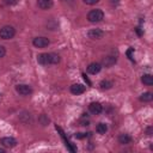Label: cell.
I'll return each mask as SVG.
<instances>
[{"mask_svg":"<svg viewBox=\"0 0 153 153\" xmlns=\"http://www.w3.org/2000/svg\"><path fill=\"white\" fill-rule=\"evenodd\" d=\"M141 81H142L145 85L151 86V85H153V76H152L151 74H143V75L141 76Z\"/></svg>","mask_w":153,"mask_h":153,"instance_id":"cell-15","label":"cell"},{"mask_svg":"<svg viewBox=\"0 0 153 153\" xmlns=\"http://www.w3.org/2000/svg\"><path fill=\"white\" fill-rule=\"evenodd\" d=\"M74 136H75L76 139H84V137H85V136H87V135H86L85 133H76Z\"/></svg>","mask_w":153,"mask_h":153,"instance_id":"cell-22","label":"cell"},{"mask_svg":"<svg viewBox=\"0 0 153 153\" xmlns=\"http://www.w3.org/2000/svg\"><path fill=\"white\" fill-rule=\"evenodd\" d=\"M37 62L42 66H48L49 65V54L48 53H43V54H39L37 56Z\"/></svg>","mask_w":153,"mask_h":153,"instance_id":"cell-12","label":"cell"},{"mask_svg":"<svg viewBox=\"0 0 153 153\" xmlns=\"http://www.w3.org/2000/svg\"><path fill=\"white\" fill-rule=\"evenodd\" d=\"M100 69H102V65L99 62H91L87 66V72L90 74H97L100 72Z\"/></svg>","mask_w":153,"mask_h":153,"instance_id":"cell-8","label":"cell"},{"mask_svg":"<svg viewBox=\"0 0 153 153\" xmlns=\"http://www.w3.org/2000/svg\"><path fill=\"white\" fill-rule=\"evenodd\" d=\"M133 51H134V48H129V49L127 50V55H128V57H129L130 60H133V57H131V54H133Z\"/></svg>","mask_w":153,"mask_h":153,"instance_id":"cell-23","label":"cell"},{"mask_svg":"<svg viewBox=\"0 0 153 153\" xmlns=\"http://www.w3.org/2000/svg\"><path fill=\"white\" fill-rule=\"evenodd\" d=\"M135 30H136V32H137V35H141V33H142V32H141V30H140V27H136Z\"/></svg>","mask_w":153,"mask_h":153,"instance_id":"cell-25","label":"cell"},{"mask_svg":"<svg viewBox=\"0 0 153 153\" xmlns=\"http://www.w3.org/2000/svg\"><path fill=\"white\" fill-rule=\"evenodd\" d=\"M54 5L53 0H37V6L41 10H49Z\"/></svg>","mask_w":153,"mask_h":153,"instance_id":"cell-10","label":"cell"},{"mask_svg":"<svg viewBox=\"0 0 153 153\" xmlns=\"http://www.w3.org/2000/svg\"><path fill=\"white\" fill-rule=\"evenodd\" d=\"M61 57L56 53H49V65H57L60 62Z\"/></svg>","mask_w":153,"mask_h":153,"instance_id":"cell-13","label":"cell"},{"mask_svg":"<svg viewBox=\"0 0 153 153\" xmlns=\"http://www.w3.org/2000/svg\"><path fill=\"white\" fill-rule=\"evenodd\" d=\"M16 35V30L13 26L11 25H5L0 29V37L2 39H10V38H13Z\"/></svg>","mask_w":153,"mask_h":153,"instance_id":"cell-2","label":"cell"},{"mask_svg":"<svg viewBox=\"0 0 153 153\" xmlns=\"http://www.w3.org/2000/svg\"><path fill=\"white\" fill-rule=\"evenodd\" d=\"M99 86H100L102 90H109V88H111V87L114 86V82H112L111 80L104 79V80H102V81L99 82Z\"/></svg>","mask_w":153,"mask_h":153,"instance_id":"cell-16","label":"cell"},{"mask_svg":"<svg viewBox=\"0 0 153 153\" xmlns=\"http://www.w3.org/2000/svg\"><path fill=\"white\" fill-rule=\"evenodd\" d=\"M85 90H86V87H85L84 85H81V84H74V85L71 86V92H72L73 94H76V96L84 93Z\"/></svg>","mask_w":153,"mask_h":153,"instance_id":"cell-9","label":"cell"},{"mask_svg":"<svg viewBox=\"0 0 153 153\" xmlns=\"http://www.w3.org/2000/svg\"><path fill=\"white\" fill-rule=\"evenodd\" d=\"M152 130H153V128H152V126H149V127H147V128H146V134L151 136V135H152Z\"/></svg>","mask_w":153,"mask_h":153,"instance_id":"cell-24","label":"cell"},{"mask_svg":"<svg viewBox=\"0 0 153 153\" xmlns=\"http://www.w3.org/2000/svg\"><path fill=\"white\" fill-rule=\"evenodd\" d=\"M0 153H5V149L4 148H0Z\"/></svg>","mask_w":153,"mask_h":153,"instance_id":"cell-26","label":"cell"},{"mask_svg":"<svg viewBox=\"0 0 153 153\" xmlns=\"http://www.w3.org/2000/svg\"><path fill=\"white\" fill-rule=\"evenodd\" d=\"M16 91L20 94V96H29L32 93V88L31 86L26 85V84H18L16 86Z\"/></svg>","mask_w":153,"mask_h":153,"instance_id":"cell-4","label":"cell"},{"mask_svg":"<svg viewBox=\"0 0 153 153\" xmlns=\"http://www.w3.org/2000/svg\"><path fill=\"white\" fill-rule=\"evenodd\" d=\"M1 145L6 148H12L17 145V140L14 137H11V136H6V137H2L1 139Z\"/></svg>","mask_w":153,"mask_h":153,"instance_id":"cell-7","label":"cell"},{"mask_svg":"<svg viewBox=\"0 0 153 153\" xmlns=\"http://www.w3.org/2000/svg\"><path fill=\"white\" fill-rule=\"evenodd\" d=\"M118 142L121 145H128V143L131 142V136L128 135V134H121L118 136Z\"/></svg>","mask_w":153,"mask_h":153,"instance_id":"cell-14","label":"cell"},{"mask_svg":"<svg viewBox=\"0 0 153 153\" xmlns=\"http://www.w3.org/2000/svg\"><path fill=\"white\" fill-rule=\"evenodd\" d=\"M116 61H117V59L115 57V56H105L104 59H103V61H102V65L104 66V67H112L115 63H116Z\"/></svg>","mask_w":153,"mask_h":153,"instance_id":"cell-11","label":"cell"},{"mask_svg":"<svg viewBox=\"0 0 153 153\" xmlns=\"http://www.w3.org/2000/svg\"><path fill=\"white\" fill-rule=\"evenodd\" d=\"M87 36H88V38H91V39H100V38L104 36V31L100 30V29H91V30L87 32Z\"/></svg>","mask_w":153,"mask_h":153,"instance_id":"cell-5","label":"cell"},{"mask_svg":"<svg viewBox=\"0 0 153 153\" xmlns=\"http://www.w3.org/2000/svg\"><path fill=\"white\" fill-rule=\"evenodd\" d=\"M86 5H96L97 2H99V0H82Z\"/></svg>","mask_w":153,"mask_h":153,"instance_id":"cell-20","label":"cell"},{"mask_svg":"<svg viewBox=\"0 0 153 153\" xmlns=\"http://www.w3.org/2000/svg\"><path fill=\"white\" fill-rule=\"evenodd\" d=\"M111 1H112V2H118L120 0H111Z\"/></svg>","mask_w":153,"mask_h":153,"instance_id":"cell-27","label":"cell"},{"mask_svg":"<svg viewBox=\"0 0 153 153\" xmlns=\"http://www.w3.org/2000/svg\"><path fill=\"white\" fill-rule=\"evenodd\" d=\"M38 120H39V123H41L42 126H47V124L49 123V118H48L45 115H41Z\"/></svg>","mask_w":153,"mask_h":153,"instance_id":"cell-19","label":"cell"},{"mask_svg":"<svg viewBox=\"0 0 153 153\" xmlns=\"http://www.w3.org/2000/svg\"><path fill=\"white\" fill-rule=\"evenodd\" d=\"M5 54H6V49H5V47L0 45V59H1V57H4V56H5Z\"/></svg>","mask_w":153,"mask_h":153,"instance_id":"cell-21","label":"cell"},{"mask_svg":"<svg viewBox=\"0 0 153 153\" xmlns=\"http://www.w3.org/2000/svg\"><path fill=\"white\" fill-rule=\"evenodd\" d=\"M152 99H153V94H152V92H143V93L140 96V100H141V102H145V103L151 102Z\"/></svg>","mask_w":153,"mask_h":153,"instance_id":"cell-17","label":"cell"},{"mask_svg":"<svg viewBox=\"0 0 153 153\" xmlns=\"http://www.w3.org/2000/svg\"><path fill=\"white\" fill-rule=\"evenodd\" d=\"M88 110H90V112H92L93 115H99V114L103 111V105H102L100 103H98V102H92V103H90V105H88Z\"/></svg>","mask_w":153,"mask_h":153,"instance_id":"cell-6","label":"cell"},{"mask_svg":"<svg viewBox=\"0 0 153 153\" xmlns=\"http://www.w3.org/2000/svg\"><path fill=\"white\" fill-rule=\"evenodd\" d=\"M96 131L98 133V134H105L106 131H108V126L105 124V123H98L97 124V127H96Z\"/></svg>","mask_w":153,"mask_h":153,"instance_id":"cell-18","label":"cell"},{"mask_svg":"<svg viewBox=\"0 0 153 153\" xmlns=\"http://www.w3.org/2000/svg\"><path fill=\"white\" fill-rule=\"evenodd\" d=\"M49 43H50V41H49L47 37H43V36H41V37H35V38L32 39V44H33L36 48H45V47L49 45Z\"/></svg>","mask_w":153,"mask_h":153,"instance_id":"cell-3","label":"cell"},{"mask_svg":"<svg viewBox=\"0 0 153 153\" xmlns=\"http://www.w3.org/2000/svg\"><path fill=\"white\" fill-rule=\"evenodd\" d=\"M103 18H104V12H103L102 10H99V8L92 10V11H90L88 14H87V19H88V22H91V23L102 22Z\"/></svg>","mask_w":153,"mask_h":153,"instance_id":"cell-1","label":"cell"}]
</instances>
